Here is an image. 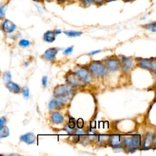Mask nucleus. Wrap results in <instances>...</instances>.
<instances>
[{"label":"nucleus","instance_id":"obj_1","mask_svg":"<svg viewBox=\"0 0 156 156\" xmlns=\"http://www.w3.org/2000/svg\"><path fill=\"white\" fill-rule=\"evenodd\" d=\"M74 91V87L70 84L58 85L54 90V96L57 99L63 102L66 101Z\"/></svg>","mask_w":156,"mask_h":156},{"label":"nucleus","instance_id":"obj_2","mask_svg":"<svg viewBox=\"0 0 156 156\" xmlns=\"http://www.w3.org/2000/svg\"><path fill=\"white\" fill-rule=\"evenodd\" d=\"M124 147L129 151H134L139 148L141 144L140 135L125 137L123 140Z\"/></svg>","mask_w":156,"mask_h":156},{"label":"nucleus","instance_id":"obj_3","mask_svg":"<svg viewBox=\"0 0 156 156\" xmlns=\"http://www.w3.org/2000/svg\"><path fill=\"white\" fill-rule=\"evenodd\" d=\"M88 70L92 75L95 76H103L106 72L104 65L100 61H93L90 63Z\"/></svg>","mask_w":156,"mask_h":156},{"label":"nucleus","instance_id":"obj_4","mask_svg":"<svg viewBox=\"0 0 156 156\" xmlns=\"http://www.w3.org/2000/svg\"><path fill=\"white\" fill-rule=\"evenodd\" d=\"M137 65L142 68L151 70L153 72L155 71L156 62L155 58H137Z\"/></svg>","mask_w":156,"mask_h":156},{"label":"nucleus","instance_id":"obj_5","mask_svg":"<svg viewBox=\"0 0 156 156\" xmlns=\"http://www.w3.org/2000/svg\"><path fill=\"white\" fill-rule=\"evenodd\" d=\"M104 66L106 69L110 71H116L119 69L120 67V61L116 58L111 57L105 60Z\"/></svg>","mask_w":156,"mask_h":156},{"label":"nucleus","instance_id":"obj_6","mask_svg":"<svg viewBox=\"0 0 156 156\" xmlns=\"http://www.w3.org/2000/svg\"><path fill=\"white\" fill-rule=\"evenodd\" d=\"M75 73L79 77V79L85 83H90L92 80L90 72L89 71L88 69L86 68H79L76 71Z\"/></svg>","mask_w":156,"mask_h":156},{"label":"nucleus","instance_id":"obj_7","mask_svg":"<svg viewBox=\"0 0 156 156\" xmlns=\"http://www.w3.org/2000/svg\"><path fill=\"white\" fill-rule=\"evenodd\" d=\"M60 49L57 48H51L48 49L41 55V58L47 61H52L55 58L56 55Z\"/></svg>","mask_w":156,"mask_h":156},{"label":"nucleus","instance_id":"obj_8","mask_svg":"<svg viewBox=\"0 0 156 156\" xmlns=\"http://www.w3.org/2000/svg\"><path fill=\"white\" fill-rule=\"evenodd\" d=\"M134 62L132 58L122 57L120 61V65L124 72H128L133 66Z\"/></svg>","mask_w":156,"mask_h":156},{"label":"nucleus","instance_id":"obj_9","mask_svg":"<svg viewBox=\"0 0 156 156\" xmlns=\"http://www.w3.org/2000/svg\"><path fill=\"white\" fill-rule=\"evenodd\" d=\"M66 80L68 83L72 85L80 86V85H83L84 83L83 81H82L79 79V77L76 75L75 73H68L66 76Z\"/></svg>","mask_w":156,"mask_h":156},{"label":"nucleus","instance_id":"obj_10","mask_svg":"<svg viewBox=\"0 0 156 156\" xmlns=\"http://www.w3.org/2000/svg\"><path fill=\"white\" fill-rule=\"evenodd\" d=\"M16 28V24L10 20L5 19L2 23V29L5 33H12Z\"/></svg>","mask_w":156,"mask_h":156},{"label":"nucleus","instance_id":"obj_11","mask_svg":"<svg viewBox=\"0 0 156 156\" xmlns=\"http://www.w3.org/2000/svg\"><path fill=\"white\" fill-rule=\"evenodd\" d=\"M109 143L112 147L115 148H119L121 147L122 141L119 135H113L110 137Z\"/></svg>","mask_w":156,"mask_h":156},{"label":"nucleus","instance_id":"obj_12","mask_svg":"<svg viewBox=\"0 0 156 156\" xmlns=\"http://www.w3.org/2000/svg\"><path fill=\"white\" fill-rule=\"evenodd\" d=\"M35 139H36L35 135H34V133L32 132H29L24 135H23L20 138V140L21 141L24 142L29 144H33L35 141Z\"/></svg>","mask_w":156,"mask_h":156},{"label":"nucleus","instance_id":"obj_13","mask_svg":"<svg viewBox=\"0 0 156 156\" xmlns=\"http://www.w3.org/2000/svg\"><path fill=\"white\" fill-rule=\"evenodd\" d=\"M64 104L62 101L57 99H52L48 104V108L51 110L61 109L63 107Z\"/></svg>","mask_w":156,"mask_h":156},{"label":"nucleus","instance_id":"obj_14","mask_svg":"<svg viewBox=\"0 0 156 156\" xmlns=\"http://www.w3.org/2000/svg\"><path fill=\"white\" fill-rule=\"evenodd\" d=\"M78 1L83 7H88L93 4L101 5L104 3V0H78Z\"/></svg>","mask_w":156,"mask_h":156},{"label":"nucleus","instance_id":"obj_15","mask_svg":"<svg viewBox=\"0 0 156 156\" xmlns=\"http://www.w3.org/2000/svg\"><path fill=\"white\" fill-rule=\"evenodd\" d=\"M6 87L10 92L13 93L17 94L19 93L21 91L20 87L17 83L12 81H9L6 82Z\"/></svg>","mask_w":156,"mask_h":156},{"label":"nucleus","instance_id":"obj_16","mask_svg":"<svg viewBox=\"0 0 156 156\" xmlns=\"http://www.w3.org/2000/svg\"><path fill=\"white\" fill-rule=\"evenodd\" d=\"M51 121L55 124H60L64 121V117L58 112H53L51 116Z\"/></svg>","mask_w":156,"mask_h":156},{"label":"nucleus","instance_id":"obj_17","mask_svg":"<svg viewBox=\"0 0 156 156\" xmlns=\"http://www.w3.org/2000/svg\"><path fill=\"white\" fill-rule=\"evenodd\" d=\"M56 34L54 32V30H47L44 34H43V40L48 42V43H52L55 40Z\"/></svg>","mask_w":156,"mask_h":156},{"label":"nucleus","instance_id":"obj_18","mask_svg":"<svg viewBox=\"0 0 156 156\" xmlns=\"http://www.w3.org/2000/svg\"><path fill=\"white\" fill-rule=\"evenodd\" d=\"M153 144V141H152V135H151L150 134H147L146 137L145 139L144 140V143H143V147L145 148V149H148L149 147H151V146H152V144Z\"/></svg>","mask_w":156,"mask_h":156},{"label":"nucleus","instance_id":"obj_19","mask_svg":"<svg viewBox=\"0 0 156 156\" xmlns=\"http://www.w3.org/2000/svg\"><path fill=\"white\" fill-rule=\"evenodd\" d=\"M63 33L67 35L69 37H79L82 35V32L80 31H76V30H65L63 32Z\"/></svg>","mask_w":156,"mask_h":156},{"label":"nucleus","instance_id":"obj_20","mask_svg":"<svg viewBox=\"0 0 156 156\" xmlns=\"http://www.w3.org/2000/svg\"><path fill=\"white\" fill-rule=\"evenodd\" d=\"M9 129L7 126H3L0 128V138L7 137L9 135Z\"/></svg>","mask_w":156,"mask_h":156},{"label":"nucleus","instance_id":"obj_21","mask_svg":"<svg viewBox=\"0 0 156 156\" xmlns=\"http://www.w3.org/2000/svg\"><path fill=\"white\" fill-rule=\"evenodd\" d=\"M7 7V3H0V19H4L5 18Z\"/></svg>","mask_w":156,"mask_h":156},{"label":"nucleus","instance_id":"obj_22","mask_svg":"<svg viewBox=\"0 0 156 156\" xmlns=\"http://www.w3.org/2000/svg\"><path fill=\"white\" fill-rule=\"evenodd\" d=\"M155 26H156V24L155 22L142 26V27L143 28L149 30H151L152 32H155Z\"/></svg>","mask_w":156,"mask_h":156},{"label":"nucleus","instance_id":"obj_23","mask_svg":"<svg viewBox=\"0 0 156 156\" xmlns=\"http://www.w3.org/2000/svg\"><path fill=\"white\" fill-rule=\"evenodd\" d=\"M18 44L21 47H23V48H26V47H28L30 46V42L27 40H26V39H21L19 43H18Z\"/></svg>","mask_w":156,"mask_h":156},{"label":"nucleus","instance_id":"obj_24","mask_svg":"<svg viewBox=\"0 0 156 156\" xmlns=\"http://www.w3.org/2000/svg\"><path fill=\"white\" fill-rule=\"evenodd\" d=\"M11 77H12V76L10 71H6L3 74L2 79L4 82H7L10 81L11 80Z\"/></svg>","mask_w":156,"mask_h":156},{"label":"nucleus","instance_id":"obj_25","mask_svg":"<svg viewBox=\"0 0 156 156\" xmlns=\"http://www.w3.org/2000/svg\"><path fill=\"white\" fill-rule=\"evenodd\" d=\"M22 93L25 98H28L29 96V90L27 87H23L22 88Z\"/></svg>","mask_w":156,"mask_h":156},{"label":"nucleus","instance_id":"obj_26","mask_svg":"<svg viewBox=\"0 0 156 156\" xmlns=\"http://www.w3.org/2000/svg\"><path fill=\"white\" fill-rule=\"evenodd\" d=\"M73 50V46H71V47H69L68 48H66V49L64 50L63 51V54L65 55H66V54H68L69 53H71Z\"/></svg>","mask_w":156,"mask_h":156},{"label":"nucleus","instance_id":"obj_27","mask_svg":"<svg viewBox=\"0 0 156 156\" xmlns=\"http://www.w3.org/2000/svg\"><path fill=\"white\" fill-rule=\"evenodd\" d=\"M6 118L5 117H1L0 118V128L2 127L6 122Z\"/></svg>","mask_w":156,"mask_h":156},{"label":"nucleus","instance_id":"obj_28","mask_svg":"<svg viewBox=\"0 0 156 156\" xmlns=\"http://www.w3.org/2000/svg\"><path fill=\"white\" fill-rule=\"evenodd\" d=\"M48 82V77L46 76H44L42 78V84L44 87H46Z\"/></svg>","mask_w":156,"mask_h":156},{"label":"nucleus","instance_id":"obj_29","mask_svg":"<svg viewBox=\"0 0 156 156\" xmlns=\"http://www.w3.org/2000/svg\"><path fill=\"white\" fill-rule=\"evenodd\" d=\"M35 7H36V9H37V10L38 13H43V9L41 8V7L40 5H39V4H35Z\"/></svg>","mask_w":156,"mask_h":156},{"label":"nucleus","instance_id":"obj_30","mask_svg":"<svg viewBox=\"0 0 156 156\" xmlns=\"http://www.w3.org/2000/svg\"><path fill=\"white\" fill-rule=\"evenodd\" d=\"M83 121L81 119H79L77 121V126H78V127L79 128H82L83 127Z\"/></svg>","mask_w":156,"mask_h":156},{"label":"nucleus","instance_id":"obj_31","mask_svg":"<svg viewBox=\"0 0 156 156\" xmlns=\"http://www.w3.org/2000/svg\"><path fill=\"white\" fill-rule=\"evenodd\" d=\"M101 51V50H96V51H92V52H91L88 53V55H94V54H98V53L100 52Z\"/></svg>","mask_w":156,"mask_h":156},{"label":"nucleus","instance_id":"obj_32","mask_svg":"<svg viewBox=\"0 0 156 156\" xmlns=\"http://www.w3.org/2000/svg\"><path fill=\"white\" fill-rule=\"evenodd\" d=\"M54 32L55 33L56 35H58V34H60L62 33V30L60 29H54Z\"/></svg>","mask_w":156,"mask_h":156},{"label":"nucleus","instance_id":"obj_33","mask_svg":"<svg viewBox=\"0 0 156 156\" xmlns=\"http://www.w3.org/2000/svg\"><path fill=\"white\" fill-rule=\"evenodd\" d=\"M78 1V0H65V2H75Z\"/></svg>","mask_w":156,"mask_h":156},{"label":"nucleus","instance_id":"obj_34","mask_svg":"<svg viewBox=\"0 0 156 156\" xmlns=\"http://www.w3.org/2000/svg\"><path fill=\"white\" fill-rule=\"evenodd\" d=\"M116 1V0H104V2H110L112 1Z\"/></svg>","mask_w":156,"mask_h":156},{"label":"nucleus","instance_id":"obj_35","mask_svg":"<svg viewBox=\"0 0 156 156\" xmlns=\"http://www.w3.org/2000/svg\"><path fill=\"white\" fill-rule=\"evenodd\" d=\"M135 1V0H127V1L126 2H133V1Z\"/></svg>","mask_w":156,"mask_h":156},{"label":"nucleus","instance_id":"obj_36","mask_svg":"<svg viewBox=\"0 0 156 156\" xmlns=\"http://www.w3.org/2000/svg\"><path fill=\"white\" fill-rule=\"evenodd\" d=\"M122 1H124V2H126V1H127V0H122Z\"/></svg>","mask_w":156,"mask_h":156},{"label":"nucleus","instance_id":"obj_37","mask_svg":"<svg viewBox=\"0 0 156 156\" xmlns=\"http://www.w3.org/2000/svg\"><path fill=\"white\" fill-rule=\"evenodd\" d=\"M48 1H52V0H48Z\"/></svg>","mask_w":156,"mask_h":156}]
</instances>
